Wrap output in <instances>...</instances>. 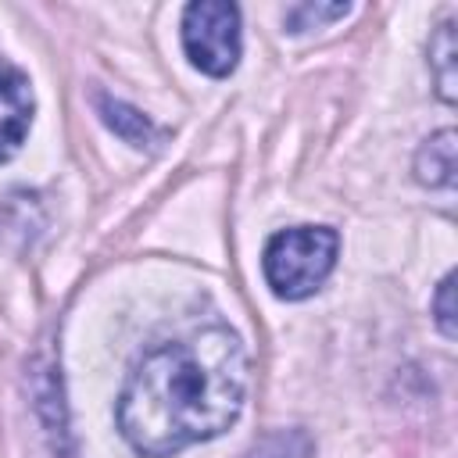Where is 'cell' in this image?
<instances>
[{
    "mask_svg": "<svg viewBox=\"0 0 458 458\" xmlns=\"http://www.w3.org/2000/svg\"><path fill=\"white\" fill-rule=\"evenodd\" d=\"M247 347L225 326L143 354L118 397V429L143 458H172L225 433L247 397Z\"/></svg>",
    "mask_w": 458,
    "mask_h": 458,
    "instance_id": "1",
    "label": "cell"
},
{
    "mask_svg": "<svg viewBox=\"0 0 458 458\" xmlns=\"http://www.w3.org/2000/svg\"><path fill=\"white\" fill-rule=\"evenodd\" d=\"M336 250H340V236L326 225L283 229L265 243L261 254L265 283L283 301H304L336 268Z\"/></svg>",
    "mask_w": 458,
    "mask_h": 458,
    "instance_id": "2",
    "label": "cell"
},
{
    "mask_svg": "<svg viewBox=\"0 0 458 458\" xmlns=\"http://www.w3.org/2000/svg\"><path fill=\"white\" fill-rule=\"evenodd\" d=\"M182 50L193 68L225 79L240 64V7L225 0H197L182 11Z\"/></svg>",
    "mask_w": 458,
    "mask_h": 458,
    "instance_id": "3",
    "label": "cell"
},
{
    "mask_svg": "<svg viewBox=\"0 0 458 458\" xmlns=\"http://www.w3.org/2000/svg\"><path fill=\"white\" fill-rule=\"evenodd\" d=\"M32 111H36V100H32L29 75L11 64H0V161L21 150L32 125Z\"/></svg>",
    "mask_w": 458,
    "mask_h": 458,
    "instance_id": "4",
    "label": "cell"
},
{
    "mask_svg": "<svg viewBox=\"0 0 458 458\" xmlns=\"http://www.w3.org/2000/svg\"><path fill=\"white\" fill-rule=\"evenodd\" d=\"M454 129L433 132L419 150H415V179L429 190H447L454 186Z\"/></svg>",
    "mask_w": 458,
    "mask_h": 458,
    "instance_id": "5",
    "label": "cell"
},
{
    "mask_svg": "<svg viewBox=\"0 0 458 458\" xmlns=\"http://www.w3.org/2000/svg\"><path fill=\"white\" fill-rule=\"evenodd\" d=\"M100 114H104V122H107L125 143H132V147H154L157 136H161L147 114H140L136 107H129V104H122V100L100 97Z\"/></svg>",
    "mask_w": 458,
    "mask_h": 458,
    "instance_id": "6",
    "label": "cell"
},
{
    "mask_svg": "<svg viewBox=\"0 0 458 458\" xmlns=\"http://www.w3.org/2000/svg\"><path fill=\"white\" fill-rule=\"evenodd\" d=\"M454 54H458V47H454V21H444L433 32V39H429V72L437 79L440 100H447V104H454V86H458Z\"/></svg>",
    "mask_w": 458,
    "mask_h": 458,
    "instance_id": "7",
    "label": "cell"
},
{
    "mask_svg": "<svg viewBox=\"0 0 458 458\" xmlns=\"http://www.w3.org/2000/svg\"><path fill=\"white\" fill-rule=\"evenodd\" d=\"M351 7L347 4H297L286 11V29L290 32H304V29H315V25H326L333 18H344Z\"/></svg>",
    "mask_w": 458,
    "mask_h": 458,
    "instance_id": "8",
    "label": "cell"
},
{
    "mask_svg": "<svg viewBox=\"0 0 458 458\" xmlns=\"http://www.w3.org/2000/svg\"><path fill=\"white\" fill-rule=\"evenodd\" d=\"M433 322H437V329H440L447 340L458 336V326H454V272H447V276L440 279V286H437V297H433Z\"/></svg>",
    "mask_w": 458,
    "mask_h": 458,
    "instance_id": "9",
    "label": "cell"
}]
</instances>
